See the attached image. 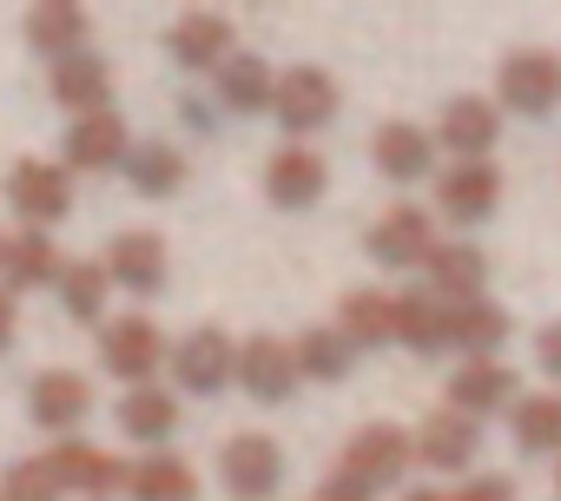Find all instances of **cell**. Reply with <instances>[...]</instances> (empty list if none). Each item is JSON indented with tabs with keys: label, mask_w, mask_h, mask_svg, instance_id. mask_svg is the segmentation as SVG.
<instances>
[{
	"label": "cell",
	"mask_w": 561,
	"mask_h": 501,
	"mask_svg": "<svg viewBox=\"0 0 561 501\" xmlns=\"http://www.w3.org/2000/svg\"><path fill=\"white\" fill-rule=\"evenodd\" d=\"M0 244H8V237H0Z\"/></svg>",
	"instance_id": "42"
},
{
	"label": "cell",
	"mask_w": 561,
	"mask_h": 501,
	"mask_svg": "<svg viewBox=\"0 0 561 501\" xmlns=\"http://www.w3.org/2000/svg\"><path fill=\"white\" fill-rule=\"evenodd\" d=\"M324 185H331V172H324V159H318V152H305V145H285V152L264 165V191H271V205H285V211L318 205V198H324Z\"/></svg>",
	"instance_id": "20"
},
{
	"label": "cell",
	"mask_w": 561,
	"mask_h": 501,
	"mask_svg": "<svg viewBox=\"0 0 561 501\" xmlns=\"http://www.w3.org/2000/svg\"><path fill=\"white\" fill-rule=\"evenodd\" d=\"M423 278H430V298L469 304V298H482V284H489V258H482L476 244H436L430 258H423Z\"/></svg>",
	"instance_id": "21"
},
{
	"label": "cell",
	"mask_w": 561,
	"mask_h": 501,
	"mask_svg": "<svg viewBox=\"0 0 561 501\" xmlns=\"http://www.w3.org/2000/svg\"><path fill=\"white\" fill-rule=\"evenodd\" d=\"M126 178H133V191H139V198H172V191H185L192 159H185L172 139H146V145H133V152H126Z\"/></svg>",
	"instance_id": "26"
},
{
	"label": "cell",
	"mask_w": 561,
	"mask_h": 501,
	"mask_svg": "<svg viewBox=\"0 0 561 501\" xmlns=\"http://www.w3.org/2000/svg\"><path fill=\"white\" fill-rule=\"evenodd\" d=\"M87 34H93V21H87L80 0H41V8L27 14V40H34L41 54H54V60L87 54Z\"/></svg>",
	"instance_id": "24"
},
{
	"label": "cell",
	"mask_w": 561,
	"mask_h": 501,
	"mask_svg": "<svg viewBox=\"0 0 561 501\" xmlns=\"http://www.w3.org/2000/svg\"><path fill=\"white\" fill-rule=\"evenodd\" d=\"M8 205L34 224V231H54L67 211H73V172L54 165V159H21L8 172Z\"/></svg>",
	"instance_id": "4"
},
{
	"label": "cell",
	"mask_w": 561,
	"mask_h": 501,
	"mask_svg": "<svg viewBox=\"0 0 561 501\" xmlns=\"http://www.w3.org/2000/svg\"><path fill=\"white\" fill-rule=\"evenodd\" d=\"M508 435L522 455H561V389H528L508 409Z\"/></svg>",
	"instance_id": "29"
},
{
	"label": "cell",
	"mask_w": 561,
	"mask_h": 501,
	"mask_svg": "<svg viewBox=\"0 0 561 501\" xmlns=\"http://www.w3.org/2000/svg\"><path fill=\"white\" fill-rule=\"evenodd\" d=\"M449 501H515V481L508 475H469Z\"/></svg>",
	"instance_id": "36"
},
{
	"label": "cell",
	"mask_w": 561,
	"mask_h": 501,
	"mask_svg": "<svg viewBox=\"0 0 561 501\" xmlns=\"http://www.w3.org/2000/svg\"><path fill=\"white\" fill-rule=\"evenodd\" d=\"M410 442H416V462H423V468L462 475V468L482 455V422H469V416H456V409H436V416H423V422L410 429Z\"/></svg>",
	"instance_id": "11"
},
{
	"label": "cell",
	"mask_w": 561,
	"mask_h": 501,
	"mask_svg": "<svg viewBox=\"0 0 561 501\" xmlns=\"http://www.w3.org/2000/svg\"><path fill=\"white\" fill-rule=\"evenodd\" d=\"M106 284H119L133 298H152L165 284V244L152 231H119L106 244Z\"/></svg>",
	"instance_id": "16"
},
{
	"label": "cell",
	"mask_w": 561,
	"mask_h": 501,
	"mask_svg": "<svg viewBox=\"0 0 561 501\" xmlns=\"http://www.w3.org/2000/svg\"><path fill=\"white\" fill-rule=\"evenodd\" d=\"M535 363L561 383V317H554V324H541V337H535Z\"/></svg>",
	"instance_id": "37"
},
{
	"label": "cell",
	"mask_w": 561,
	"mask_h": 501,
	"mask_svg": "<svg viewBox=\"0 0 561 501\" xmlns=\"http://www.w3.org/2000/svg\"><path fill=\"white\" fill-rule=\"evenodd\" d=\"M271 119L285 126V132H318L337 119V80L324 67H291V73H277V93H271Z\"/></svg>",
	"instance_id": "6"
},
{
	"label": "cell",
	"mask_w": 561,
	"mask_h": 501,
	"mask_svg": "<svg viewBox=\"0 0 561 501\" xmlns=\"http://www.w3.org/2000/svg\"><path fill=\"white\" fill-rule=\"evenodd\" d=\"M337 330L351 337V350L397 343V291H351L344 311H337Z\"/></svg>",
	"instance_id": "27"
},
{
	"label": "cell",
	"mask_w": 561,
	"mask_h": 501,
	"mask_svg": "<svg viewBox=\"0 0 561 501\" xmlns=\"http://www.w3.org/2000/svg\"><path fill=\"white\" fill-rule=\"evenodd\" d=\"M211 86H218V100L231 106V113H271V93H277V73L257 60V54H231L218 73H211Z\"/></svg>",
	"instance_id": "32"
},
{
	"label": "cell",
	"mask_w": 561,
	"mask_h": 501,
	"mask_svg": "<svg viewBox=\"0 0 561 501\" xmlns=\"http://www.w3.org/2000/svg\"><path fill=\"white\" fill-rule=\"evenodd\" d=\"M106 93H113V67L100 54H73V60H54V100L87 119V113H106Z\"/></svg>",
	"instance_id": "25"
},
{
	"label": "cell",
	"mask_w": 561,
	"mask_h": 501,
	"mask_svg": "<svg viewBox=\"0 0 561 501\" xmlns=\"http://www.w3.org/2000/svg\"><path fill=\"white\" fill-rule=\"evenodd\" d=\"M218 481L231 501H271L285 488V448L271 435H231L225 455H218Z\"/></svg>",
	"instance_id": "5"
},
{
	"label": "cell",
	"mask_w": 561,
	"mask_h": 501,
	"mask_svg": "<svg viewBox=\"0 0 561 501\" xmlns=\"http://www.w3.org/2000/svg\"><path fill=\"white\" fill-rule=\"evenodd\" d=\"M0 278H8V291H41V284H60V250L47 231H14L8 244H0Z\"/></svg>",
	"instance_id": "22"
},
{
	"label": "cell",
	"mask_w": 561,
	"mask_h": 501,
	"mask_svg": "<svg viewBox=\"0 0 561 501\" xmlns=\"http://www.w3.org/2000/svg\"><path fill=\"white\" fill-rule=\"evenodd\" d=\"M397 343L416 350V357L449 350V304L423 298V291H397Z\"/></svg>",
	"instance_id": "31"
},
{
	"label": "cell",
	"mask_w": 561,
	"mask_h": 501,
	"mask_svg": "<svg viewBox=\"0 0 561 501\" xmlns=\"http://www.w3.org/2000/svg\"><path fill=\"white\" fill-rule=\"evenodd\" d=\"M165 47H172V60L185 73H218L231 60V21L225 14H179L172 34H165Z\"/></svg>",
	"instance_id": "19"
},
{
	"label": "cell",
	"mask_w": 561,
	"mask_h": 501,
	"mask_svg": "<svg viewBox=\"0 0 561 501\" xmlns=\"http://www.w3.org/2000/svg\"><path fill=\"white\" fill-rule=\"evenodd\" d=\"M27 403H34V422H41V429L67 435V429L87 422V409H93V383H87L80 370H41L34 389H27Z\"/></svg>",
	"instance_id": "18"
},
{
	"label": "cell",
	"mask_w": 561,
	"mask_h": 501,
	"mask_svg": "<svg viewBox=\"0 0 561 501\" xmlns=\"http://www.w3.org/2000/svg\"><path fill=\"white\" fill-rule=\"evenodd\" d=\"M172 376H179V389H192V396H218L225 383H238V343L225 337V330H192L185 343H172Z\"/></svg>",
	"instance_id": "7"
},
{
	"label": "cell",
	"mask_w": 561,
	"mask_h": 501,
	"mask_svg": "<svg viewBox=\"0 0 561 501\" xmlns=\"http://www.w3.org/2000/svg\"><path fill=\"white\" fill-rule=\"evenodd\" d=\"M60 304H67L73 324H100V311H106V265H93V258L60 265Z\"/></svg>",
	"instance_id": "34"
},
{
	"label": "cell",
	"mask_w": 561,
	"mask_h": 501,
	"mask_svg": "<svg viewBox=\"0 0 561 501\" xmlns=\"http://www.w3.org/2000/svg\"><path fill=\"white\" fill-rule=\"evenodd\" d=\"M430 250H436V224H430V211H423V205H390V211L370 224V258H377V265H390V271L423 265Z\"/></svg>",
	"instance_id": "13"
},
{
	"label": "cell",
	"mask_w": 561,
	"mask_h": 501,
	"mask_svg": "<svg viewBox=\"0 0 561 501\" xmlns=\"http://www.w3.org/2000/svg\"><path fill=\"white\" fill-rule=\"evenodd\" d=\"M554 501H561V455H554Z\"/></svg>",
	"instance_id": "41"
},
{
	"label": "cell",
	"mask_w": 561,
	"mask_h": 501,
	"mask_svg": "<svg viewBox=\"0 0 561 501\" xmlns=\"http://www.w3.org/2000/svg\"><path fill=\"white\" fill-rule=\"evenodd\" d=\"M495 139H502V106H495V100L462 93V100H449V106H443L436 145H449L456 159H489V152H495Z\"/></svg>",
	"instance_id": "15"
},
{
	"label": "cell",
	"mask_w": 561,
	"mask_h": 501,
	"mask_svg": "<svg viewBox=\"0 0 561 501\" xmlns=\"http://www.w3.org/2000/svg\"><path fill=\"white\" fill-rule=\"evenodd\" d=\"M126 494L133 501H198V468L185 455H139L126 468Z\"/></svg>",
	"instance_id": "30"
},
{
	"label": "cell",
	"mask_w": 561,
	"mask_h": 501,
	"mask_svg": "<svg viewBox=\"0 0 561 501\" xmlns=\"http://www.w3.org/2000/svg\"><path fill=\"white\" fill-rule=\"evenodd\" d=\"M416 462V442H410V429L403 422H364L351 442H344V475L351 481H364L370 494L377 488H390V481H403V468Z\"/></svg>",
	"instance_id": "3"
},
{
	"label": "cell",
	"mask_w": 561,
	"mask_h": 501,
	"mask_svg": "<svg viewBox=\"0 0 561 501\" xmlns=\"http://www.w3.org/2000/svg\"><path fill=\"white\" fill-rule=\"evenodd\" d=\"M495 93H502L508 113L548 119V113L561 106V54H548V47H515V54L502 60V73H495Z\"/></svg>",
	"instance_id": "1"
},
{
	"label": "cell",
	"mask_w": 561,
	"mask_h": 501,
	"mask_svg": "<svg viewBox=\"0 0 561 501\" xmlns=\"http://www.w3.org/2000/svg\"><path fill=\"white\" fill-rule=\"evenodd\" d=\"M291 350H298V376H311V383H344V376L357 370V350H351V337H344L337 324L305 330Z\"/></svg>",
	"instance_id": "33"
},
{
	"label": "cell",
	"mask_w": 561,
	"mask_h": 501,
	"mask_svg": "<svg viewBox=\"0 0 561 501\" xmlns=\"http://www.w3.org/2000/svg\"><path fill=\"white\" fill-rule=\"evenodd\" d=\"M126 152H133V132L113 106L67 126V172H113V165H126Z\"/></svg>",
	"instance_id": "14"
},
{
	"label": "cell",
	"mask_w": 561,
	"mask_h": 501,
	"mask_svg": "<svg viewBox=\"0 0 561 501\" xmlns=\"http://www.w3.org/2000/svg\"><path fill=\"white\" fill-rule=\"evenodd\" d=\"M67 488H60V475H54V462L47 455H27V462H14L8 468V481H0V501H60Z\"/></svg>",
	"instance_id": "35"
},
{
	"label": "cell",
	"mask_w": 561,
	"mask_h": 501,
	"mask_svg": "<svg viewBox=\"0 0 561 501\" xmlns=\"http://www.w3.org/2000/svg\"><path fill=\"white\" fill-rule=\"evenodd\" d=\"M403 501H449V494H443V488H410Z\"/></svg>",
	"instance_id": "40"
},
{
	"label": "cell",
	"mask_w": 561,
	"mask_h": 501,
	"mask_svg": "<svg viewBox=\"0 0 561 501\" xmlns=\"http://www.w3.org/2000/svg\"><path fill=\"white\" fill-rule=\"evenodd\" d=\"M311 501H370V488H364V481H351V475L337 468V475H331V481H324Z\"/></svg>",
	"instance_id": "38"
},
{
	"label": "cell",
	"mask_w": 561,
	"mask_h": 501,
	"mask_svg": "<svg viewBox=\"0 0 561 501\" xmlns=\"http://www.w3.org/2000/svg\"><path fill=\"white\" fill-rule=\"evenodd\" d=\"M113 416H119V435H126V442H139V448H159V442L179 429V403H172L159 383H146V389H126Z\"/></svg>",
	"instance_id": "28"
},
{
	"label": "cell",
	"mask_w": 561,
	"mask_h": 501,
	"mask_svg": "<svg viewBox=\"0 0 561 501\" xmlns=\"http://www.w3.org/2000/svg\"><path fill=\"white\" fill-rule=\"evenodd\" d=\"M370 159H377V172H383L390 185H416V178H430V165H436V139H430L423 126H410V119H390V126H377Z\"/></svg>",
	"instance_id": "17"
},
{
	"label": "cell",
	"mask_w": 561,
	"mask_h": 501,
	"mask_svg": "<svg viewBox=\"0 0 561 501\" xmlns=\"http://www.w3.org/2000/svg\"><path fill=\"white\" fill-rule=\"evenodd\" d=\"M165 357H172V343L159 337L152 317H113V324L100 330V363H106V376H119L126 389H146Z\"/></svg>",
	"instance_id": "2"
},
{
	"label": "cell",
	"mask_w": 561,
	"mask_h": 501,
	"mask_svg": "<svg viewBox=\"0 0 561 501\" xmlns=\"http://www.w3.org/2000/svg\"><path fill=\"white\" fill-rule=\"evenodd\" d=\"M515 403H522V376H515L502 357L462 363V370L449 376V409L469 416V422H482V416H495V409H515Z\"/></svg>",
	"instance_id": "10"
},
{
	"label": "cell",
	"mask_w": 561,
	"mask_h": 501,
	"mask_svg": "<svg viewBox=\"0 0 561 501\" xmlns=\"http://www.w3.org/2000/svg\"><path fill=\"white\" fill-rule=\"evenodd\" d=\"M502 205V172L489 159H456L443 178H436V211L449 224H482L489 211Z\"/></svg>",
	"instance_id": "9"
},
{
	"label": "cell",
	"mask_w": 561,
	"mask_h": 501,
	"mask_svg": "<svg viewBox=\"0 0 561 501\" xmlns=\"http://www.w3.org/2000/svg\"><path fill=\"white\" fill-rule=\"evenodd\" d=\"M508 343V311L489 304V298H469V304H449V350H462V363H482Z\"/></svg>",
	"instance_id": "23"
},
{
	"label": "cell",
	"mask_w": 561,
	"mask_h": 501,
	"mask_svg": "<svg viewBox=\"0 0 561 501\" xmlns=\"http://www.w3.org/2000/svg\"><path fill=\"white\" fill-rule=\"evenodd\" d=\"M47 462H54V475H60V488H67V494H87V501H106L113 488H126V462H119V455H106L100 442H80V435H60Z\"/></svg>",
	"instance_id": "12"
},
{
	"label": "cell",
	"mask_w": 561,
	"mask_h": 501,
	"mask_svg": "<svg viewBox=\"0 0 561 501\" xmlns=\"http://www.w3.org/2000/svg\"><path fill=\"white\" fill-rule=\"evenodd\" d=\"M298 350L291 343H277V337H251L238 343V389L251 403H291L298 396Z\"/></svg>",
	"instance_id": "8"
},
{
	"label": "cell",
	"mask_w": 561,
	"mask_h": 501,
	"mask_svg": "<svg viewBox=\"0 0 561 501\" xmlns=\"http://www.w3.org/2000/svg\"><path fill=\"white\" fill-rule=\"evenodd\" d=\"M14 343V298H0V350Z\"/></svg>",
	"instance_id": "39"
}]
</instances>
